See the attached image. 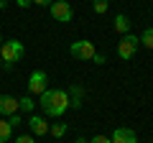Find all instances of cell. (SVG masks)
Segmentation results:
<instances>
[{"label":"cell","instance_id":"cell-1","mask_svg":"<svg viewBox=\"0 0 153 143\" xmlns=\"http://www.w3.org/2000/svg\"><path fill=\"white\" fill-rule=\"evenodd\" d=\"M38 105H41L44 115L61 118L69 110V92L66 89H44V92L38 95Z\"/></svg>","mask_w":153,"mask_h":143},{"label":"cell","instance_id":"cell-2","mask_svg":"<svg viewBox=\"0 0 153 143\" xmlns=\"http://www.w3.org/2000/svg\"><path fill=\"white\" fill-rule=\"evenodd\" d=\"M23 56H26L23 41H18V39L3 41V46H0V59H3V66H5V69H10V66L16 64V61H21Z\"/></svg>","mask_w":153,"mask_h":143},{"label":"cell","instance_id":"cell-3","mask_svg":"<svg viewBox=\"0 0 153 143\" xmlns=\"http://www.w3.org/2000/svg\"><path fill=\"white\" fill-rule=\"evenodd\" d=\"M138 46H140V39H138V36H133V33H125V36L117 41V56H120L123 61L133 59V56H135V51H138Z\"/></svg>","mask_w":153,"mask_h":143},{"label":"cell","instance_id":"cell-4","mask_svg":"<svg viewBox=\"0 0 153 143\" xmlns=\"http://www.w3.org/2000/svg\"><path fill=\"white\" fill-rule=\"evenodd\" d=\"M69 54L74 56V59H79V61H92V56L97 54V49H94V44L92 41H74V44L69 46Z\"/></svg>","mask_w":153,"mask_h":143},{"label":"cell","instance_id":"cell-5","mask_svg":"<svg viewBox=\"0 0 153 143\" xmlns=\"http://www.w3.org/2000/svg\"><path fill=\"white\" fill-rule=\"evenodd\" d=\"M49 8H51V18L59 21V23H69L71 16H74V13H71V5L66 3V0H54Z\"/></svg>","mask_w":153,"mask_h":143},{"label":"cell","instance_id":"cell-6","mask_svg":"<svg viewBox=\"0 0 153 143\" xmlns=\"http://www.w3.org/2000/svg\"><path fill=\"white\" fill-rule=\"evenodd\" d=\"M46 82H49V79H46V72L36 69L31 77H28V92H31V95H41L44 89H49V87H46Z\"/></svg>","mask_w":153,"mask_h":143},{"label":"cell","instance_id":"cell-7","mask_svg":"<svg viewBox=\"0 0 153 143\" xmlns=\"http://www.w3.org/2000/svg\"><path fill=\"white\" fill-rule=\"evenodd\" d=\"M110 143H138V136L130 128H115V133L110 136Z\"/></svg>","mask_w":153,"mask_h":143},{"label":"cell","instance_id":"cell-8","mask_svg":"<svg viewBox=\"0 0 153 143\" xmlns=\"http://www.w3.org/2000/svg\"><path fill=\"white\" fill-rule=\"evenodd\" d=\"M18 112V100L13 95H0V115L3 118H10Z\"/></svg>","mask_w":153,"mask_h":143},{"label":"cell","instance_id":"cell-9","mask_svg":"<svg viewBox=\"0 0 153 143\" xmlns=\"http://www.w3.org/2000/svg\"><path fill=\"white\" fill-rule=\"evenodd\" d=\"M28 128H31L33 136H46L49 133V123H46L44 115H31L28 118Z\"/></svg>","mask_w":153,"mask_h":143},{"label":"cell","instance_id":"cell-10","mask_svg":"<svg viewBox=\"0 0 153 143\" xmlns=\"http://www.w3.org/2000/svg\"><path fill=\"white\" fill-rule=\"evenodd\" d=\"M115 31L120 33V36H125V33H130V18L128 16H115Z\"/></svg>","mask_w":153,"mask_h":143},{"label":"cell","instance_id":"cell-11","mask_svg":"<svg viewBox=\"0 0 153 143\" xmlns=\"http://www.w3.org/2000/svg\"><path fill=\"white\" fill-rule=\"evenodd\" d=\"M33 107H36V100H33L31 95H23V97L18 100V112H33Z\"/></svg>","mask_w":153,"mask_h":143},{"label":"cell","instance_id":"cell-12","mask_svg":"<svg viewBox=\"0 0 153 143\" xmlns=\"http://www.w3.org/2000/svg\"><path fill=\"white\" fill-rule=\"evenodd\" d=\"M13 138V128H10V123L5 120V118H0V143H8Z\"/></svg>","mask_w":153,"mask_h":143},{"label":"cell","instance_id":"cell-13","mask_svg":"<svg viewBox=\"0 0 153 143\" xmlns=\"http://www.w3.org/2000/svg\"><path fill=\"white\" fill-rule=\"evenodd\" d=\"M138 39H140V46L153 49V26H148L146 31H143V36H138Z\"/></svg>","mask_w":153,"mask_h":143},{"label":"cell","instance_id":"cell-14","mask_svg":"<svg viewBox=\"0 0 153 143\" xmlns=\"http://www.w3.org/2000/svg\"><path fill=\"white\" fill-rule=\"evenodd\" d=\"M49 133H51L54 138H61V136L66 133V123H56V125H51V128H49Z\"/></svg>","mask_w":153,"mask_h":143},{"label":"cell","instance_id":"cell-15","mask_svg":"<svg viewBox=\"0 0 153 143\" xmlns=\"http://www.w3.org/2000/svg\"><path fill=\"white\" fill-rule=\"evenodd\" d=\"M92 8H94V13H100V16H102V13H107L110 0H94V3H92Z\"/></svg>","mask_w":153,"mask_h":143},{"label":"cell","instance_id":"cell-16","mask_svg":"<svg viewBox=\"0 0 153 143\" xmlns=\"http://www.w3.org/2000/svg\"><path fill=\"white\" fill-rule=\"evenodd\" d=\"M8 123H10V128H16V125H21L23 123V118H21V112H16V115H10V118H5Z\"/></svg>","mask_w":153,"mask_h":143},{"label":"cell","instance_id":"cell-17","mask_svg":"<svg viewBox=\"0 0 153 143\" xmlns=\"http://www.w3.org/2000/svg\"><path fill=\"white\" fill-rule=\"evenodd\" d=\"M89 143H110V138L107 136H94V138H89Z\"/></svg>","mask_w":153,"mask_h":143},{"label":"cell","instance_id":"cell-18","mask_svg":"<svg viewBox=\"0 0 153 143\" xmlns=\"http://www.w3.org/2000/svg\"><path fill=\"white\" fill-rule=\"evenodd\" d=\"M16 143H36V141H33V136H18Z\"/></svg>","mask_w":153,"mask_h":143},{"label":"cell","instance_id":"cell-19","mask_svg":"<svg viewBox=\"0 0 153 143\" xmlns=\"http://www.w3.org/2000/svg\"><path fill=\"white\" fill-rule=\"evenodd\" d=\"M16 5L18 8H28V5H33V0H16Z\"/></svg>","mask_w":153,"mask_h":143},{"label":"cell","instance_id":"cell-20","mask_svg":"<svg viewBox=\"0 0 153 143\" xmlns=\"http://www.w3.org/2000/svg\"><path fill=\"white\" fill-rule=\"evenodd\" d=\"M92 61H94V64H105V61H107V59H105L102 54H94V56H92Z\"/></svg>","mask_w":153,"mask_h":143},{"label":"cell","instance_id":"cell-21","mask_svg":"<svg viewBox=\"0 0 153 143\" xmlns=\"http://www.w3.org/2000/svg\"><path fill=\"white\" fill-rule=\"evenodd\" d=\"M33 3H36V5H51L54 0H33Z\"/></svg>","mask_w":153,"mask_h":143},{"label":"cell","instance_id":"cell-22","mask_svg":"<svg viewBox=\"0 0 153 143\" xmlns=\"http://www.w3.org/2000/svg\"><path fill=\"white\" fill-rule=\"evenodd\" d=\"M74 143H89V141H87V138H76Z\"/></svg>","mask_w":153,"mask_h":143},{"label":"cell","instance_id":"cell-23","mask_svg":"<svg viewBox=\"0 0 153 143\" xmlns=\"http://www.w3.org/2000/svg\"><path fill=\"white\" fill-rule=\"evenodd\" d=\"M5 5H8L5 0H0V10H5Z\"/></svg>","mask_w":153,"mask_h":143},{"label":"cell","instance_id":"cell-24","mask_svg":"<svg viewBox=\"0 0 153 143\" xmlns=\"http://www.w3.org/2000/svg\"><path fill=\"white\" fill-rule=\"evenodd\" d=\"M0 69H3V59H0Z\"/></svg>","mask_w":153,"mask_h":143},{"label":"cell","instance_id":"cell-25","mask_svg":"<svg viewBox=\"0 0 153 143\" xmlns=\"http://www.w3.org/2000/svg\"><path fill=\"white\" fill-rule=\"evenodd\" d=\"M0 46H3V36H0Z\"/></svg>","mask_w":153,"mask_h":143},{"label":"cell","instance_id":"cell-26","mask_svg":"<svg viewBox=\"0 0 153 143\" xmlns=\"http://www.w3.org/2000/svg\"><path fill=\"white\" fill-rule=\"evenodd\" d=\"M151 143H153V141H151Z\"/></svg>","mask_w":153,"mask_h":143}]
</instances>
